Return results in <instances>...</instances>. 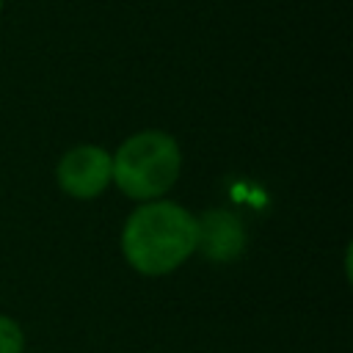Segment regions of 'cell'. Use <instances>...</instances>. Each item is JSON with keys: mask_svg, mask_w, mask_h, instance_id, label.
Returning <instances> with one entry per match:
<instances>
[{"mask_svg": "<svg viewBox=\"0 0 353 353\" xmlns=\"http://www.w3.org/2000/svg\"><path fill=\"white\" fill-rule=\"evenodd\" d=\"M121 254L143 276L176 270L196 254V215L168 199L141 201L121 226Z\"/></svg>", "mask_w": 353, "mask_h": 353, "instance_id": "obj_1", "label": "cell"}, {"mask_svg": "<svg viewBox=\"0 0 353 353\" xmlns=\"http://www.w3.org/2000/svg\"><path fill=\"white\" fill-rule=\"evenodd\" d=\"M182 149L163 130H141L113 152V185L132 201L163 199L179 179Z\"/></svg>", "mask_w": 353, "mask_h": 353, "instance_id": "obj_2", "label": "cell"}, {"mask_svg": "<svg viewBox=\"0 0 353 353\" xmlns=\"http://www.w3.org/2000/svg\"><path fill=\"white\" fill-rule=\"evenodd\" d=\"M55 179L66 196L91 201L102 196L113 182V154L97 143H77L61 154Z\"/></svg>", "mask_w": 353, "mask_h": 353, "instance_id": "obj_3", "label": "cell"}, {"mask_svg": "<svg viewBox=\"0 0 353 353\" xmlns=\"http://www.w3.org/2000/svg\"><path fill=\"white\" fill-rule=\"evenodd\" d=\"M245 240L248 234L243 218L226 207H212L196 218V251H201L210 262H234L243 254Z\"/></svg>", "mask_w": 353, "mask_h": 353, "instance_id": "obj_4", "label": "cell"}, {"mask_svg": "<svg viewBox=\"0 0 353 353\" xmlns=\"http://www.w3.org/2000/svg\"><path fill=\"white\" fill-rule=\"evenodd\" d=\"M22 350H25L22 325L14 317L0 314V353H22Z\"/></svg>", "mask_w": 353, "mask_h": 353, "instance_id": "obj_5", "label": "cell"}, {"mask_svg": "<svg viewBox=\"0 0 353 353\" xmlns=\"http://www.w3.org/2000/svg\"><path fill=\"white\" fill-rule=\"evenodd\" d=\"M3 6H6V0H0V14H3Z\"/></svg>", "mask_w": 353, "mask_h": 353, "instance_id": "obj_6", "label": "cell"}]
</instances>
